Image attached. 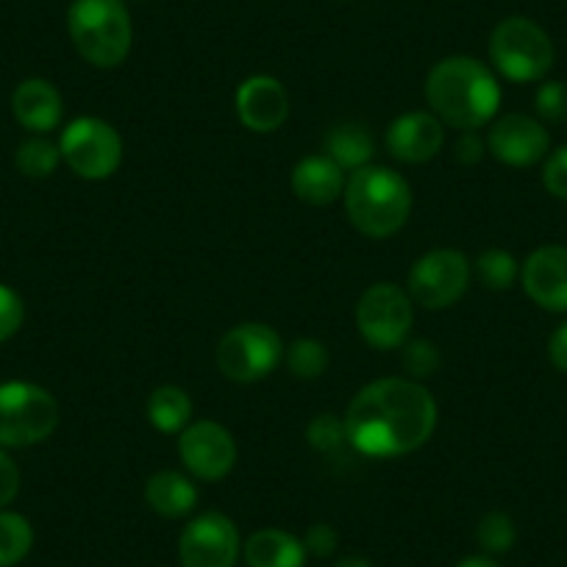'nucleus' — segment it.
<instances>
[{
	"instance_id": "obj_10",
	"label": "nucleus",
	"mask_w": 567,
	"mask_h": 567,
	"mask_svg": "<svg viewBox=\"0 0 567 567\" xmlns=\"http://www.w3.org/2000/svg\"><path fill=\"white\" fill-rule=\"evenodd\" d=\"M473 267L465 254L437 248L420 256L406 278V292L423 309H449L467 292Z\"/></svg>"
},
{
	"instance_id": "obj_31",
	"label": "nucleus",
	"mask_w": 567,
	"mask_h": 567,
	"mask_svg": "<svg viewBox=\"0 0 567 567\" xmlns=\"http://www.w3.org/2000/svg\"><path fill=\"white\" fill-rule=\"evenodd\" d=\"M25 320V307L23 298L7 287V284H0V342L12 340L14 334L20 331Z\"/></svg>"
},
{
	"instance_id": "obj_16",
	"label": "nucleus",
	"mask_w": 567,
	"mask_h": 567,
	"mask_svg": "<svg viewBox=\"0 0 567 567\" xmlns=\"http://www.w3.org/2000/svg\"><path fill=\"white\" fill-rule=\"evenodd\" d=\"M445 142L443 123L437 114L406 112L386 128V151L403 165H423L440 154Z\"/></svg>"
},
{
	"instance_id": "obj_1",
	"label": "nucleus",
	"mask_w": 567,
	"mask_h": 567,
	"mask_svg": "<svg viewBox=\"0 0 567 567\" xmlns=\"http://www.w3.org/2000/svg\"><path fill=\"white\" fill-rule=\"evenodd\" d=\"M346 423L348 443L364 456L390 460L423 449L437 429V401L414 379H379L357 392Z\"/></svg>"
},
{
	"instance_id": "obj_22",
	"label": "nucleus",
	"mask_w": 567,
	"mask_h": 567,
	"mask_svg": "<svg viewBox=\"0 0 567 567\" xmlns=\"http://www.w3.org/2000/svg\"><path fill=\"white\" fill-rule=\"evenodd\" d=\"M148 420L156 432L182 434L193 423V398L176 384H162L148 398Z\"/></svg>"
},
{
	"instance_id": "obj_34",
	"label": "nucleus",
	"mask_w": 567,
	"mask_h": 567,
	"mask_svg": "<svg viewBox=\"0 0 567 567\" xmlns=\"http://www.w3.org/2000/svg\"><path fill=\"white\" fill-rule=\"evenodd\" d=\"M20 493V471L12 456L0 449V509L12 504Z\"/></svg>"
},
{
	"instance_id": "obj_36",
	"label": "nucleus",
	"mask_w": 567,
	"mask_h": 567,
	"mask_svg": "<svg viewBox=\"0 0 567 567\" xmlns=\"http://www.w3.org/2000/svg\"><path fill=\"white\" fill-rule=\"evenodd\" d=\"M548 357L559 373H567V323H561L559 329L550 334L548 340Z\"/></svg>"
},
{
	"instance_id": "obj_6",
	"label": "nucleus",
	"mask_w": 567,
	"mask_h": 567,
	"mask_svg": "<svg viewBox=\"0 0 567 567\" xmlns=\"http://www.w3.org/2000/svg\"><path fill=\"white\" fill-rule=\"evenodd\" d=\"M489 59L504 79L532 84L554 68V42L534 20L506 18L489 37Z\"/></svg>"
},
{
	"instance_id": "obj_3",
	"label": "nucleus",
	"mask_w": 567,
	"mask_h": 567,
	"mask_svg": "<svg viewBox=\"0 0 567 567\" xmlns=\"http://www.w3.org/2000/svg\"><path fill=\"white\" fill-rule=\"evenodd\" d=\"M342 198L353 228L373 239L398 234L412 215V189L406 178L390 167L368 165L353 171Z\"/></svg>"
},
{
	"instance_id": "obj_11",
	"label": "nucleus",
	"mask_w": 567,
	"mask_h": 567,
	"mask_svg": "<svg viewBox=\"0 0 567 567\" xmlns=\"http://www.w3.org/2000/svg\"><path fill=\"white\" fill-rule=\"evenodd\" d=\"M239 532L223 512H200L178 539L182 567H234L239 559Z\"/></svg>"
},
{
	"instance_id": "obj_2",
	"label": "nucleus",
	"mask_w": 567,
	"mask_h": 567,
	"mask_svg": "<svg viewBox=\"0 0 567 567\" xmlns=\"http://www.w3.org/2000/svg\"><path fill=\"white\" fill-rule=\"evenodd\" d=\"M425 97L440 123L476 131L498 114L501 86L493 70L473 56H449L425 79Z\"/></svg>"
},
{
	"instance_id": "obj_32",
	"label": "nucleus",
	"mask_w": 567,
	"mask_h": 567,
	"mask_svg": "<svg viewBox=\"0 0 567 567\" xmlns=\"http://www.w3.org/2000/svg\"><path fill=\"white\" fill-rule=\"evenodd\" d=\"M543 184L554 198L567 200V145L556 148L554 154L545 159Z\"/></svg>"
},
{
	"instance_id": "obj_37",
	"label": "nucleus",
	"mask_w": 567,
	"mask_h": 567,
	"mask_svg": "<svg viewBox=\"0 0 567 567\" xmlns=\"http://www.w3.org/2000/svg\"><path fill=\"white\" fill-rule=\"evenodd\" d=\"M456 567H504V565H501V561H495L493 556L476 554V556H467V559H462Z\"/></svg>"
},
{
	"instance_id": "obj_13",
	"label": "nucleus",
	"mask_w": 567,
	"mask_h": 567,
	"mask_svg": "<svg viewBox=\"0 0 567 567\" xmlns=\"http://www.w3.org/2000/svg\"><path fill=\"white\" fill-rule=\"evenodd\" d=\"M550 136L539 120L509 112L489 125L487 151L509 167H532L548 156Z\"/></svg>"
},
{
	"instance_id": "obj_26",
	"label": "nucleus",
	"mask_w": 567,
	"mask_h": 567,
	"mask_svg": "<svg viewBox=\"0 0 567 567\" xmlns=\"http://www.w3.org/2000/svg\"><path fill=\"white\" fill-rule=\"evenodd\" d=\"M284 359H287V368H290V373L296 379L312 381L320 379L326 373V368H329V348L320 340L303 337V340H296L287 348Z\"/></svg>"
},
{
	"instance_id": "obj_18",
	"label": "nucleus",
	"mask_w": 567,
	"mask_h": 567,
	"mask_svg": "<svg viewBox=\"0 0 567 567\" xmlns=\"http://www.w3.org/2000/svg\"><path fill=\"white\" fill-rule=\"evenodd\" d=\"M346 171L329 156H307L292 171V193L309 206H329L346 193Z\"/></svg>"
},
{
	"instance_id": "obj_17",
	"label": "nucleus",
	"mask_w": 567,
	"mask_h": 567,
	"mask_svg": "<svg viewBox=\"0 0 567 567\" xmlns=\"http://www.w3.org/2000/svg\"><path fill=\"white\" fill-rule=\"evenodd\" d=\"M12 112L23 128L48 134L62 123L64 101L56 86L45 79H25L12 95Z\"/></svg>"
},
{
	"instance_id": "obj_4",
	"label": "nucleus",
	"mask_w": 567,
	"mask_h": 567,
	"mask_svg": "<svg viewBox=\"0 0 567 567\" xmlns=\"http://www.w3.org/2000/svg\"><path fill=\"white\" fill-rule=\"evenodd\" d=\"M70 40L95 68H117L134 42V25L123 0H73L68 12Z\"/></svg>"
},
{
	"instance_id": "obj_20",
	"label": "nucleus",
	"mask_w": 567,
	"mask_h": 567,
	"mask_svg": "<svg viewBox=\"0 0 567 567\" xmlns=\"http://www.w3.org/2000/svg\"><path fill=\"white\" fill-rule=\"evenodd\" d=\"M145 504L159 517H187L198 504V487L178 471H159L145 482Z\"/></svg>"
},
{
	"instance_id": "obj_35",
	"label": "nucleus",
	"mask_w": 567,
	"mask_h": 567,
	"mask_svg": "<svg viewBox=\"0 0 567 567\" xmlns=\"http://www.w3.org/2000/svg\"><path fill=\"white\" fill-rule=\"evenodd\" d=\"M484 140L476 131H462V136L456 140V162L462 165H478L484 159Z\"/></svg>"
},
{
	"instance_id": "obj_29",
	"label": "nucleus",
	"mask_w": 567,
	"mask_h": 567,
	"mask_svg": "<svg viewBox=\"0 0 567 567\" xmlns=\"http://www.w3.org/2000/svg\"><path fill=\"white\" fill-rule=\"evenodd\" d=\"M534 109L545 123H565L567 120V84L548 81L534 95Z\"/></svg>"
},
{
	"instance_id": "obj_19",
	"label": "nucleus",
	"mask_w": 567,
	"mask_h": 567,
	"mask_svg": "<svg viewBox=\"0 0 567 567\" xmlns=\"http://www.w3.org/2000/svg\"><path fill=\"white\" fill-rule=\"evenodd\" d=\"M243 556L248 567H303L307 548L303 539L284 528H261L245 539Z\"/></svg>"
},
{
	"instance_id": "obj_23",
	"label": "nucleus",
	"mask_w": 567,
	"mask_h": 567,
	"mask_svg": "<svg viewBox=\"0 0 567 567\" xmlns=\"http://www.w3.org/2000/svg\"><path fill=\"white\" fill-rule=\"evenodd\" d=\"M34 548V528L29 517L0 509V567H14Z\"/></svg>"
},
{
	"instance_id": "obj_24",
	"label": "nucleus",
	"mask_w": 567,
	"mask_h": 567,
	"mask_svg": "<svg viewBox=\"0 0 567 567\" xmlns=\"http://www.w3.org/2000/svg\"><path fill=\"white\" fill-rule=\"evenodd\" d=\"M473 276H476L478 284H484L487 290L504 292L517 281L520 270H517V261L509 250L487 248L478 254L476 261H473Z\"/></svg>"
},
{
	"instance_id": "obj_27",
	"label": "nucleus",
	"mask_w": 567,
	"mask_h": 567,
	"mask_svg": "<svg viewBox=\"0 0 567 567\" xmlns=\"http://www.w3.org/2000/svg\"><path fill=\"white\" fill-rule=\"evenodd\" d=\"M515 539V523H512V517L506 515V512H489V515H484L482 520H478L476 543L487 556L506 554V550H512Z\"/></svg>"
},
{
	"instance_id": "obj_14",
	"label": "nucleus",
	"mask_w": 567,
	"mask_h": 567,
	"mask_svg": "<svg viewBox=\"0 0 567 567\" xmlns=\"http://www.w3.org/2000/svg\"><path fill=\"white\" fill-rule=\"evenodd\" d=\"M520 281L526 296L548 312H567V248L545 245L523 261Z\"/></svg>"
},
{
	"instance_id": "obj_7",
	"label": "nucleus",
	"mask_w": 567,
	"mask_h": 567,
	"mask_svg": "<svg viewBox=\"0 0 567 567\" xmlns=\"http://www.w3.org/2000/svg\"><path fill=\"white\" fill-rule=\"evenodd\" d=\"M217 368L228 381L254 384L284 362V342L267 323H239L217 342Z\"/></svg>"
},
{
	"instance_id": "obj_33",
	"label": "nucleus",
	"mask_w": 567,
	"mask_h": 567,
	"mask_svg": "<svg viewBox=\"0 0 567 567\" xmlns=\"http://www.w3.org/2000/svg\"><path fill=\"white\" fill-rule=\"evenodd\" d=\"M337 545H340V537H337L334 526H329V523H315L307 532V537H303L307 554L318 556V559H326V556L334 554Z\"/></svg>"
},
{
	"instance_id": "obj_30",
	"label": "nucleus",
	"mask_w": 567,
	"mask_h": 567,
	"mask_svg": "<svg viewBox=\"0 0 567 567\" xmlns=\"http://www.w3.org/2000/svg\"><path fill=\"white\" fill-rule=\"evenodd\" d=\"M440 364V351L429 340H412L403 351V368L414 381L432 375Z\"/></svg>"
},
{
	"instance_id": "obj_15",
	"label": "nucleus",
	"mask_w": 567,
	"mask_h": 567,
	"mask_svg": "<svg viewBox=\"0 0 567 567\" xmlns=\"http://www.w3.org/2000/svg\"><path fill=\"white\" fill-rule=\"evenodd\" d=\"M290 114V97L272 75H250L237 90V117L254 134H272Z\"/></svg>"
},
{
	"instance_id": "obj_28",
	"label": "nucleus",
	"mask_w": 567,
	"mask_h": 567,
	"mask_svg": "<svg viewBox=\"0 0 567 567\" xmlns=\"http://www.w3.org/2000/svg\"><path fill=\"white\" fill-rule=\"evenodd\" d=\"M307 440L312 449L331 454V451L340 449L342 443H348L346 423H342L340 417H334V414H318V417L307 425Z\"/></svg>"
},
{
	"instance_id": "obj_12",
	"label": "nucleus",
	"mask_w": 567,
	"mask_h": 567,
	"mask_svg": "<svg viewBox=\"0 0 567 567\" xmlns=\"http://www.w3.org/2000/svg\"><path fill=\"white\" fill-rule=\"evenodd\" d=\"M184 467L200 482H220L237 465V443L226 425L215 420H193L178 440Z\"/></svg>"
},
{
	"instance_id": "obj_25",
	"label": "nucleus",
	"mask_w": 567,
	"mask_h": 567,
	"mask_svg": "<svg viewBox=\"0 0 567 567\" xmlns=\"http://www.w3.org/2000/svg\"><path fill=\"white\" fill-rule=\"evenodd\" d=\"M59 162H62V151L45 136H31V140L20 142L18 154H14V165L25 178L53 176Z\"/></svg>"
},
{
	"instance_id": "obj_38",
	"label": "nucleus",
	"mask_w": 567,
	"mask_h": 567,
	"mask_svg": "<svg viewBox=\"0 0 567 567\" xmlns=\"http://www.w3.org/2000/svg\"><path fill=\"white\" fill-rule=\"evenodd\" d=\"M334 567H373V565H370V561L364 559V556H346V559L337 561Z\"/></svg>"
},
{
	"instance_id": "obj_9",
	"label": "nucleus",
	"mask_w": 567,
	"mask_h": 567,
	"mask_svg": "<svg viewBox=\"0 0 567 567\" xmlns=\"http://www.w3.org/2000/svg\"><path fill=\"white\" fill-rule=\"evenodd\" d=\"M414 323V301L398 284L379 281L362 292L357 303V326L362 340L375 351H392L409 340Z\"/></svg>"
},
{
	"instance_id": "obj_21",
	"label": "nucleus",
	"mask_w": 567,
	"mask_h": 567,
	"mask_svg": "<svg viewBox=\"0 0 567 567\" xmlns=\"http://www.w3.org/2000/svg\"><path fill=\"white\" fill-rule=\"evenodd\" d=\"M373 136L362 123H340L326 136V156L342 171H359L373 159Z\"/></svg>"
},
{
	"instance_id": "obj_8",
	"label": "nucleus",
	"mask_w": 567,
	"mask_h": 567,
	"mask_svg": "<svg viewBox=\"0 0 567 567\" xmlns=\"http://www.w3.org/2000/svg\"><path fill=\"white\" fill-rule=\"evenodd\" d=\"M62 162L84 182H103L114 176L123 162V140L101 117H79L59 140Z\"/></svg>"
},
{
	"instance_id": "obj_5",
	"label": "nucleus",
	"mask_w": 567,
	"mask_h": 567,
	"mask_svg": "<svg viewBox=\"0 0 567 567\" xmlns=\"http://www.w3.org/2000/svg\"><path fill=\"white\" fill-rule=\"evenodd\" d=\"M59 425V401L31 381L0 384V449H29L45 443Z\"/></svg>"
}]
</instances>
